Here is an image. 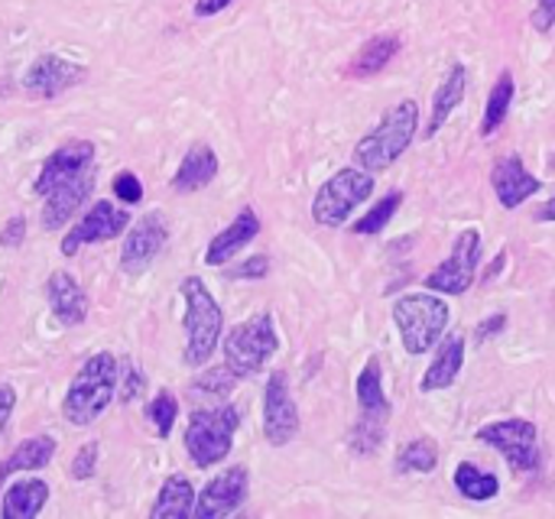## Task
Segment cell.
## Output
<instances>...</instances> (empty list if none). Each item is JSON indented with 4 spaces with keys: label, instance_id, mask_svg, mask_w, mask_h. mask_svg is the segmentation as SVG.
<instances>
[{
    "label": "cell",
    "instance_id": "6da1fadb",
    "mask_svg": "<svg viewBox=\"0 0 555 519\" xmlns=\"http://www.w3.org/2000/svg\"><path fill=\"white\" fill-rule=\"evenodd\" d=\"M117 367H120V361L111 351H98L78 367V374L72 377L68 393L62 400V416L68 426L85 429L104 416V410L117 397Z\"/></svg>",
    "mask_w": 555,
    "mask_h": 519
},
{
    "label": "cell",
    "instance_id": "7a4b0ae2",
    "mask_svg": "<svg viewBox=\"0 0 555 519\" xmlns=\"http://www.w3.org/2000/svg\"><path fill=\"white\" fill-rule=\"evenodd\" d=\"M416 130H420V104L413 98L393 104L380 120L377 127H371L358 146H354V166L367 169V172H387L406 150L410 143L416 140Z\"/></svg>",
    "mask_w": 555,
    "mask_h": 519
},
{
    "label": "cell",
    "instance_id": "3957f363",
    "mask_svg": "<svg viewBox=\"0 0 555 519\" xmlns=\"http://www.w3.org/2000/svg\"><path fill=\"white\" fill-rule=\"evenodd\" d=\"M179 293L185 302V315H182L185 351H182V358L189 367H205L224 338V312L198 276H185Z\"/></svg>",
    "mask_w": 555,
    "mask_h": 519
},
{
    "label": "cell",
    "instance_id": "277c9868",
    "mask_svg": "<svg viewBox=\"0 0 555 519\" xmlns=\"http://www.w3.org/2000/svg\"><path fill=\"white\" fill-rule=\"evenodd\" d=\"M358 423L348 436V449L358 458H374L380 455L384 442H387V423H390V400L384 390V367L380 358H367L364 371L358 374Z\"/></svg>",
    "mask_w": 555,
    "mask_h": 519
},
{
    "label": "cell",
    "instance_id": "5b68a950",
    "mask_svg": "<svg viewBox=\"0 0 555 519\" xmlns=\"http://www.w3.org/2000/svg\"><path fill=\"white\" fill-rule=\"evenodd\" d=\"M241 419H244V413L234 403L211 406V410H195L189 416V426H185V436H182L192 465L195 468L221 465L234 449V436L241 429Z\"/></svg>",
    "mask_w": 555,
    "mask_h": 519
},
{
    "label": "cell",
    "instance_id": "8992f818",
    "mask_svg": "<svg viewBox=\"0 0 555 519\" xmlns=\"http://www.w3.org/2000/svg\"><path fill=\"white\" fill-rule=\"evenodd\" d=\"M393 325L400 328V341L406 354L420 358L439 345L449 325V302L426 289V293H406L393 302Z\"/></svg>",
    "mask_w": 555,
    "mask_h": 519
},
{
    "label": "cell",
    "instance_id": "52a82bcc",
    "mask_svg": "<svg viewBox=\"0 0 555 519\" xmlns=\"http://www.w3.org/2000/svg\"><path fill=\"white\" fill-rule=\"evenodd\" d=\"M280 351V335H276V322L273 312H257L254 319L234 325L224 338H221V354H224V367L237 377H257L270 358Z\"/></svg>",
    "mask_w": 555,
    "mask_h": 519
},
{
    "label": "cell",
    "instance_id": "ba28073f",
    "mask_svg": "<svg viewBox=\"0 0 555 519\" xmlns=\"http://www.w3.org/2000/svg\"><path fill=\"white\" fill-rule=\"evenodd\" d=\"M374 195V172L361 166L338 169L312 198V221L319 228H341L354 215L358 205H364Z\"/></svg>",
    "mask_w": 555,
    "mask_h": 519
},
{
    "label": "cell",
    "instance_id": "9c48e42d",
    "mask_svg": "<svg viewBox=\"0 0 555 519\" xmlns=\"http://www.w3.org/2000/svg\"><path fill=\"white\" fill-rule=\"evenodd\" d=\"M475 442L501 452L514 475H533L543 465V452H540V429L530 419H498L488 423L475 432Z\"/></svg>",
    "mask_w": 555,
    "mask_h": 519
},
{
    "label": "cell",
    "instance_id": "30bf717a",
    "mask_svg": "<svg viewBox=\"0 0 555 519\" xmlns=\"http://www.w3.org/2000/svg\"><path fill=\"white\" fill-rule=\"evenodd\" d=\"M481 267V231L478 228H465L452 247V254L426 276V289L439 293V296H465L475 286Z\"/></svg>",
    "mask_w": 555,
    "mask_h": 519
},
{
    "label": "cell",
    "instance_id": "8fae6325",
    "mask_svg": "<svg viewBox=\"0 0 555 519\" xmlns=\"http://www.w3.org/2000/svg\"><path fill=\"white\" fill-rule=\"evenodd\" d=\"M263 436L273 449H286L299 436V406L289 393L286 371H273L263 387Z\"/></svg>",
    "mask_w": 555,
    "mask_h": 519
},
{
    "label": "cell",
    "instance_id": "7c38bea8",
    "mask_svg": "<svg viewBox=\"0 0 555 519\" xmlns=\"http://www.w3.org/2000/svg\"><path fill=\"white\" fill-rule=\"evenodd\" d=\"M88 78V68L59 55V52H42L33 59V65L23 75V91L36 101H52L65 94L68 88L81 85Z\"/></svg>",
    "mask_w": 555,
    "mask_h": 519
},
{
    "label": "cell",
    "instance_id": "4fadbf2b",
    "mask_svg": "<svg viewBox=\"0 0 555 519\" xmlns=\"http://www.w3.org/2000/svg\"><path fill=\"white\" fill-rule=\"evenodd\" d=\"M130 228V208H117L114 202H94L85 218L78 224L68 228V234L62 237V254L75 257L81 247L88 244H101V241H114L117 234H124Z\"/></svg>",
    "mask_w": 555,
    "mask_h": 519
},
{
    "label": "cell",
    "instance_id": "5bb4252c",
    "mask_svg": "<svg viewBox=\"0 0 555 519\" xmlns=\"http://www.w3.org/2000/svg\"><path fill=\"white\" fill-rule=\"evenodd\" d=\"M250 494V471L244 465L224 468L218 478L205 484V491L195 497V519H221L237 514Z\"/></svg>",
    "mask_w": 555,
    "mask_h": 519
},
{
    "label": "cell",
    "instance_id": "9a60e30c",
    "mask_svg": "<svg viewBox=\"0 0 555 519\" xmlns=\"http://www.w3.org/2000/svg\"><path fill=\"white\" fill-rule=\"evenodd\" d=\"M166 241H169V224L159 211L143 215L140 221H130L124 247H120V270L130 276L143 273L163 254Z\"/></svg>",
    "mask_w": 555,
    "mask_h": 519
},
{
    "label": "cell",
    "instance_id": "2e32d148",
    "mask_svg": "<svg viewBox=\"0 0 555 519\" xmlns=\"http://www.w3.org/2000/svg\"><path fill=\"white\" fill-rule=\"evenodd\" d=\"M94 163V143L91 140H68L62 143L59 150L49 153V159L42 163L39 176H36V185L33 192L36 195H46L49 189H55L59 182H68L81 172H88Z\"/></svg>",
    "mask_w": 555,
    "mask_h": 519
},
{
    "label": "cell",
    "instance_id": "e0dca14e",
    "mask_svg": "<svg viewBox=\"0 0 555 519\" xmlns=\"http://www.w3.org/2000/svg\"><path fill=\"white\" fill-rule=\"evenodd\" d=\"M91 192H94V169H88V172H81V176H75V179H68V182H59L55 189H49V192L42 195L46 205H42V215H39L42 231H59V228H65L68 218L88 202Z\"/></svg>",
    "mask_w": 555,
    "mask_h": 519
},
{
    "label": "cell",
    "instance_id": "ac0fdd59",
    "mask_svg": "<svg viewBox=\"0 0 555 519\" xmlns=\"http://www.w3.org/2000/svg\"><path fill=\"white\" fill-rule=\"evenodd\" d=\"M491 185H494L498 202H501L507 211H517L527 198H533V195L543 189V182H540L533 172H527V166H524V159H520L517 153H511V156H504V159L494 163V169H491Z\"/></svg>",
    "mask_w": 555,
    "mask_h": 519
},
{
    "label": "cell",
    "instance_id": "d6986e66",
    "mask_svg": "<svg viewBox=\"0 0 555 519\" xmlns=\"http://www.w3.org/2000/svg\"><path fill=\"white\" fill-rule=\"evenodd\" d=\"M257 234H260V218H257V211L247 205V208L237 211V218H234L228 228H221V231L211 237V244H208V250H205V263H208V267H224V263H231L247 244L257 241Z\"/></svg>",
    "mask_w": 555,
    "mask_h": 519
},
{
    "label": "cell",
    "instance_id": "ffe728a7",
    "mask_svg": "<svg viewBox=\"0 0 555 519\" xmlns=\"http://www.w3.org/2000/svg\"><path fill=\"white\" fill-rule=\"evenodd\" d=\"M46 302H49V312L62 325H68V328H75V325H81L88 319V296H85L81 283L72 273H65V270L49 273V280H46Z\"/></svg>",
    "mask_w": 555,
    "mask_h": 519
},
{
    "label": "cell",
    "instance_id": "44dd1931",
    "mask_svg": "<svg viewBox=\"0 0 555 519\" xmlns=\"http://www.w3.org/2000/svg\"><path fill=\"white\" fill-rule=\"evenodd\" d=\"M218 153L208 146V143H192L179 163V169L172 172V192L179 195H192V192H202L208 189L215 179H218Z\"/></svg>",
    "mask_w": 555,
    "mask_h": 519
},
{
    "label": "cell",
    "instance_id": "7402d4cb",
    "mask_svg": "<svg viewBox=\"0 0 555 519\" xmlns=\"http://www.w3.org/2000/svg\"><path fill=\"white\" fill-rule=\"evenodd\" d=\"M462 367H465V335L452 332V335H446V338L439 341L436 358H433V364L426 367V374H423V380H420V390H423V393L449 390V387L459 380Z\"/></svg>",
    "mask_w": 555,
    "mask_h": 519
},
{
    "label": "cell",
    "instance_id": "603a6c76",
    "mask_svg": "<svg viewBox=\"0 0 555 519\" xmlns=\"http://www.w3.org/2000/svg\"><path fill=\"white\" fill-rule=\"evenodd\" d=\"M465 91H468V68L462 65V62H455L449 72H446V78L439 81V88H436V94H433V114H429V124H426V140H433L442 127H446V120L459 111V104L465 101Z\"/></svg>",
    "mask_w": 555,
    "mask_h": 519
},
{
    "label": "cell",
    "instance_id": "cb8c5ba5",
    "mask_svg": "<svg viewBox=\"0 0 555 519\" xmlns=\"http://www.w3.org/2000/svg\"><path fill=\"white\" fill-rule=\"evenodd\" d=\"M400 46H403V42H400L397 33H377L374 39H367V42L354 52V59L348 62L345 75H348V78H374V75H380V72L397 59Z\"/></svg>",
    "mask_w": 555,
    "mask_h": 519
},
{
    "label": "cell",
    "instance_id": "d4e9b609",
    "mask_svg": "<svg viewBox=\"0 0 555 519\" xmlns=\"http://www.w3.org/2000/svg\"><path fill=\"white\" fill-rule=\"evenodd\" d=\"M49 504V484L39 478H23L13 481L3 494L0 504V517L3 519H33L42 514V507Z\"/></svg>",
    "mask_w": 555,
    "mask_h": 519
},
{
    "label": "cell",
    "instance_id": "484cf974",
    "mask_svg": "<svg viewBox=\"0 0 555 519\" xmlns=\"http://www.w3.org/2000/svg\"><path fill=\"white\" fill-rule=\"evenodd\" d=\"M59 452V442L52 436H33L23 445H16L3 462H0V484L10 475H23V471H42Z\"/></svg>",
    "mask_w": 555,
    "mask_h": 519
},
{
    "label": "cell",
    "instance_id": "4316f807",
    "mask_svg": "<svg viewBox=\"0 0 555 519\" xmlns=\"http://www.w3.org/2000/svg\"><path fill=\"white\" fill-rule=\"evenodd\" d=\"M195 488H192V481L189 478H182V475H169L166 481H163V488H159V494H156V501H153V507H150V517L156 519H185L195 514Z\"/></svg>",
    "mask_w": 555,
    "mask_h": 519
},
{
    "label": "cell",
    "instance_id": "83f0119b",
    "mask_svg": "<svg viewBox=\"0 0 555 519\" xmlns=\"http://www.w3.org/2000/svg\"><path fill=\"white\" fill-rule=\"evenodd\" d=\"M514 94H517V81H514V72H501L491 94H488V104H485V120H481V137H494L507 114H511V104H514Z\"/></svg>",
    "mask_w": 555,
    "mask_h": 519
},
{
    "label": "cell",
    "instance_id": "f1b7e54d",
    "mask_svg": "<svg viewBox=\"0 0 555 519\" xmlns=\"http://www.w3.org/2000/svg\"><path fill=\"white\" fill-rule=\"evenodd\" d=\"M455 491L465 497V501H478V504H488L501 494V478L491 475V471H481L478 465L472 462H462L455 468Z\"/></svg>",
    "mask_w": 555,
    "mask_h": 519
},
{
    "label": "cell",
    "instance_id": "f546056e",
    "mask_svg": "<svg viewBox=\"0 0 555 519\" xmlns=\"http://www.w3.org/2000/svg\"><path fill=\"white\" fill-rule=\"evenodd\" d=\"M439 468V445L429 436L410 439L397 452V471L400 475H433Z\"/></svg>",
    "mask_w": 555,
    "mask_h": 519
},
{
    "label": "cell",
    "instance_id": "4dcf8cb0",
    "mask_svg": "<svg viewBox=\"0 0 555 519\" xmlns=\"http://www.w3.org/2000/svg\"><path fill=\"white\" fill-rule=\"evenodd\" d=\"M400 205H403V192L400 189H393V192H387L361 221H354V234H361V237H374V234H380L390 221H393V215L400 211Z\"/></svg>",
    "mask_w": 555,
    "mask_h": 519
},
{
    "label": "cell",
    "instance_id": "1f68e13d",
    "mask_svg": "<svg viewBox=\"0 0 555 519\" xmlns=\"http://www.w3.org/2000/svg\"><path fill=\"white\" fill-rule=\"evenodd\" d=\"M146 419H150V426L156 429V436L159 439H169L172 436V429H176V419H179V400L172 397V393H156L150 403H146Z\"/></svg>",
    "mask_w": 555,
    "mask_h": 519
},
{
    "label": "cell",
    "instance_id": "d6a6232c",
    "mask_svg": "<svg viewBox=\"0 0 555 519\" xmlns=\"http://www.w3.org/2000/svg\"><path fill=\"white\" fill-rule=\"evenodd\" d=\"M143 387H146V377L137 367V361H120V367H117V400L124 406H130L140 397Z\"/></svg>",
    "mask_w": 555,
    "mask_h": 519
},
{
    "label": "cell",
    "instance_id": "836d02e7",
    "mask_svg": "<svg viewBox=\"0 0 555 519\" xmlns=\"http://www.w3.org/2000/svg\"><path fill=\"white\" fill-rule=\"evenodd\" d=\"M234 384H237V377L221 364L218 371H205V377L192 384V393L195 397H228Z\"/></svg>",
    "mask_w": 555,
    "mask_h": 519
},
{
    "label": "cell",
    "instance_id": "e575fe53",
    "mask_svg": "<svg viewBox=\"0 0 555 519\" xmlns=\"http://www.w3.org/2000/svg\"><path fill=\"white\" fill-rule=\"evenodd\" d=\"M98 458H101V442H85V445L75 452V458H72V465H68V475H72L75 481L94 478Z\"/></svg>",
    "mask_w": 555,
    "mask_h": 519
},
{
    "label": "cell",
    "instance_id": "d590c367",
    "mask_svg": "<svg viewBox=\"0 0 555 519\" xmlns=\"http://www.w3.org/2000/svg\"><path fill=\"white\" fill-rule=\"evenodd\" d=\"M111 185H114V195L124 205H140L143 202V185H140V179L133 172H117Z\"/></svg>",
    "mask_w": 555,
    "mask_h": 519
},
{
    "label": "cell",
    "instance_id": "8d00e7d4",
    "mask_svg": "<svg viewBox=\"0 0 555 519\" xmlns=\"http://www.w3.org/2000/svg\"><path fill=\"white\" fill-rule=\"evenodd\" d=\"M267 273H270V257L257 254V257H250V260H244V263L231 267L224 276H228V280H263Z\"/></svg>",
    "mask_w": 555,
    "mask_h": 519
},
{
    "label": "cell",
    "instance_id": "74e56055",
    "mask_svg": "<svg viewBox=\"0 0 555 519\" xmlns=\"http://www.w3.org/2000/svg\"><path fill=\"white\" fill-rule=\"evenodd\" d=\"M507 312H494V315H488L485 322H478V328H475V345H488L491 338H498L501 332H507Z\"/></svg>",
    "mask_w": 555,
    "mask_h": 519
},
{
    "label": "cell",
    "instance_id": "f35d334b",
    "mask_svg": "<svg viewBox=\"0 0 555 519\" xmlns=\"http://www.w3.org/2000/svg\"><path fill=\"white\" fill-rule=\"evenodd\" d=\"M23 237H26V218H23V215H13V218L3 224V231H0V244H3V247H20Z\"/></svg>",
    "mask_w": 555,
    "mask_h": 519
},
{
    "label": "cell",
    "instance_id": "ab89813d",
    "mask_svg": "<svg viewBox=\"0 0 555 519\" xmlns=\"http://www.w3.org/2000/svg\"><path fill=\"white\" fill-rule=\"evenodd\" d=\"M533 26L540 33H553L555 29V0H540V7L533 10Z\"/></svg>",
    "mask_w": 555,
    "mask_h": 519
},
{
    "label": "cell",
    "instance_id": "60d3db41",
    "mask_svg": "<svg viewBox=\"0 0 555 519\" xmlns=\"http://www.w3.org/2000/svg\"><path fill=\"white\" fill-rule=\"evenodd\" d=\"M13 406H16V390L10 384H0V429L13 416Z\"/></svg>",
    "mask_w": 555,
    "mask_h": 519
},
{
    "label": "cell",
    "instance_id": "b9f144b4",
    "mask_svg": "<svg viewBox=\"0 0 555 519\" xmlns=\"http://www.w3.org/2000/svg\"><path fill=\"white\" fill-rule=\"evenodd\" d=\"M234 0H195V16H218L221 10H228Z\"/></svg>",
    "mask_w": 555,
    "mask_h": 519
},
{
    "label": "cell",
    "instance_id": "7bdbcfd3",
    "mask_svg": "<svg viewBox=\"0 0 555 519\" xmlns=\"http://www.w3.org/2000/svg\"><path fill=\"white\" fill-rule=\"evenodd\" d=\"M504 267H507V250H501V254L494 257V263H491V267H488V273H485V283H491Z\"/></svg>",
    "mask_w": 555,
    "mask_h": 519
},
{
    "label": "cell",
    "instance_id": "ee69618b",
    "mask_svg": "<svg viewBox=\"0 0 555 519\" xmlns=\"http://www.w3.org/2000/svg\"><path fill=\"white\" fill-rule=\"evenodd\" d=\"M537 221H543V224H553L555 221V195L546 202V205H540V211H537Z\"/></svg>",
    "mask_w": 555,
    "mask_h": 519
}]
</instances>
